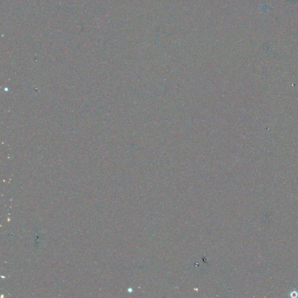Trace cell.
I'll return each mask as SVG.
<instances>
[{"instance_id": "obj_1", "label": "cell", "mask_w": 298, "mask_h": 298, "mask_svg": "<svg viewBox=\"0 0 298 298\" xmlns=\"http://www.w3.org/2000/svg\"><path fill=\"white\" fill-rule=\"evenodd\" d=\"M297 296H298V293H297V292L294 291V292H292L291 293V297H292L295 298V297H297Z\"/></svg>"}]
</instances>
